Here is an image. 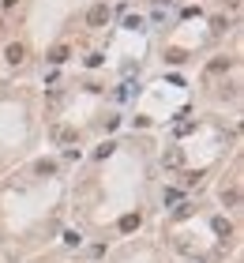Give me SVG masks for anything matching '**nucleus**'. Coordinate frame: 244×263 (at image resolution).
Returning <instances> with one entry per match:
<instances>
[{"instance_id":"2","label":"nucleus","mask_w":244,"mask_h":263,"mask_svg":"<svg viewBox=\"0 0 244 263\" xmlns=\"http://www.w3.org/2000/svg\"><path fill=\"white\" fill-rule=\"evenodd\" d=\"M4 60H8V64H23V60H27V49H23L19 42H12L8 49H4Z\"/></svg>"},{"instance_id":"4","label":"nucleus","mask_w":244,"mask_h":263,"mask_svg":"<svg viewBox=\"0 0 244 263\" xmlns=\"http://www.w3.org/2000/svg\"><path fill=\"white\" fill-rule=\"evenodd\" d=\"M68 56H72V49H68V45H53V49H49V60H53V64H64Z\"/></svg>"},{"instance_id":"6","label":"nucleus","mask_w":244,"mask_h":263,"mask_svg":"<svg viewBox=\"0 0 244 263\" xmlns=\"http://www.w3.org/2000/svg\"><path fill=\"white\" fill-rule=\"evenodd\" d=\"M53 139H57V143H75V132H72V128H57Z\"/></svg>"},{"instance_id":"5","label":"nucleus","mask_w":244,"mask_h":263,"mask_svg":"<svg viewBox=\"0 0 244 263\" xmlns=\"http://www.w3.org/2000/svg\"><path fill=\"white\" fill-rule=\"evenodd\" d=\"M131 229H139V214H124L120 218V233H131Z\"/></svg>"},{"instance_id":"3","label":"nucleus","mask_w":244,"mask_h":263,"mask_svg":"<svg viewBox=\"0 0 244 263\" xmlns=\"http://www.w3.org/2000/svg\"><path fill=\"white\" fill-rule=\"evenodd\" d=\"M180 162H184V151H180V147H173V151L162 154V166H165V169H177Z\"/></svg>"},{"instance_id":"1","label":"nucleus","mask_w":244,"mask_h":263,"mask_svg":"<svg viewBox=\"0 0 244 263\" xmlns=\"http://www.w3.org/2000/svg\"><path fill=\"white\" fill-rule=\"evenodd\" d=\"M86 23H90V27H105V23H109V8H105V4H94L90 15H86Z\"/></svg>"},{"instance_id":"7","label":"nucleus","mask_w":244,"mask_h":263,"mask_svg":"<svg viewBox=\"0 0 244 263\" xmlns=\"http://www.w3.org/2000/svg\"><path fill=\"white\" fill-rule=\"evenodd\" d=\"M15 4H19V0H4V8H15Z\"/></svg>"}]
</instances>
